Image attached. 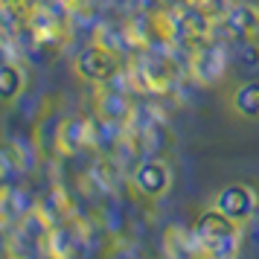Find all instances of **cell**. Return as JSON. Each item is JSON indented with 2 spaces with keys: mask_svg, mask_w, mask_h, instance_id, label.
<instances>
[{
  "mask_svg": "<svg viewBox=\"0 0 259 259\" xmlns=\"http://www.w3.org/2000/svg\"><path fill=\"white\" fill-rule=\"evenodd\" d=\"M76 73L88 82H111L119 73V59L114 50L91 44L76 56Z\"/></svg>",
  "mask_w": 259,
  "mask_h": 259,
  "instance_id": "2",
  "label": "cell"
},
{
  "mask_svg": "<svg viewBox=\"0 0 259 259\" xmlns=\"http://www.w3.org/2000/svg\"><path fill=\"white\" fill-rule=\"evenodd\" d=\"M195 236L212 256H227V253H233L236 242H239V222L227 219L222 210L212 207V210H204L198 215Z\"/></svg>",
  "mask_w": 259,
  "mask_h": 259,
  "instance_id": "1",
  "label": "cell"
},
{
  "mask_svg": "<svg viewBox=\"0 0 259 259\" xmlns=\"http://www.w3.org/2000/svg\"><path fill=\"white\" fill-rule=\"evenodd\" d=\"M134 184L140 189L143 195H163L169 184H172V172H169V166L163 160H146V163L137 166V172H134Z\"/></svg>",
  "mask_w": 259,
  "mask_h": 259,
  "instance_id": "4",
  "label": "cell"
},
{
  "mask_svg": "<svg viewBox=\"0 0 259 259\" xmlns=\"http://www.w3.org/2000/svg\"><path fill=\"white\" fill-rule=\"evenodd\" d=\"M24 91V70L12 61H0V99H15Z\"/></svg>",
  "mask_w": 259,
  "mask_h": 259,
  "instance_id": "6",
  "label": "cell"
},
{
  "mask_svg": "<svg viewBox=\"0 0 259 259\" xmlns=\"http://www.w3.org/2000/svg\"><path fill=\"white\" fill-rule=\"evenodd\" d=\"M212 207L215 210H222L227 219H233V222H247L259 207V198L256 192L247 187V184H227L215 192V201H212Z\"/></svg>",
  "mask_w": 259,
  "mask_h": 259,
  "instance_id": "3",
  "label": "cell"
},
{
  "mask_svg": "<svg viewBox=\"0 0 259 259\" xmlns=\"http://www.w3.org/2000/svg\"><path fill=\"white\" fill-rule=\"evenodd\" d=\"M233 111L245 119H259V79L245 82L233 94Z\"/></svg>",
  "mask_w": 259,
  "mask_h": 259,
  "instance_id": "5",
  "label": "cell"
}]
</instances>
